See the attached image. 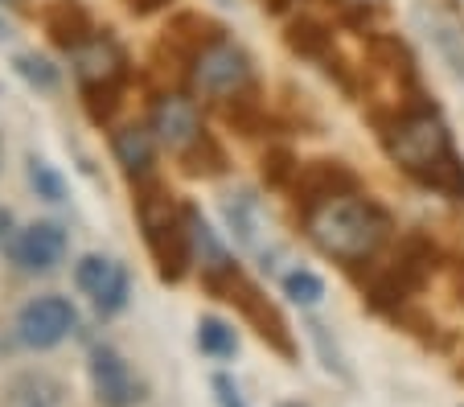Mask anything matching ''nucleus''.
Returning a JSON list of instances; mask_svg holds the SVG:
<instances>
[{
    "label": "nucleus",
    "mask_w": 464,
    "mask_h": 407,
    "mask_svg": "<svg viewBox=\"0 0 464 407\" xmlns=\"http://www.w3.org/2000/svg\"><path fill=\"white\" fill-rule=\"evenodd\" d=\"M386 149L399 165L411 173L415 181L440 189L444 198H464V165L456 160L452 141H448V128L436 111L420 107V111L403 115L399 124L386 136Z\"/></svg>",
    "instance_id": "nucleus-1"
},
{
    "label": "nucleus",
    "mask_w": 464,
    "mask_h": 407,
    "mask_svg": "<svg viewBox=\"0 0 464 407\" xmlns=\"http://www.w3.org/2000/svg\"><path fill=\"white\" fill-rule=\"evenodd\" d=\"M386 230H391L386 214L374 202H362L353 194H337L308 210V235H313V243L324 256L345 259V264H362V259L374 256L382 247Z\"/></svg>",
    "instance_id": "nucleus-2"
},
{
    "label": "nucleus",
    "mask_w": 464,
    "mask_h": 407,
    "mask_svg": "<svg viewBox=\"0 0 464 407\" xmlns=\"http://www.w3.org/2000/svg\"><path fill=\"white\" fill-rule=\"evenodd\" d=\"M140 227H144V243H149L160 276H165V280H181L193 259L189 210H177L173 198L152 189V194L140 198Z\"/></svg>",
    "instance_id": "nucleus-3"
},
{
    "label": "nucleus",
    "mask_w": 464,
    "mask_h": 407,
    "mask_svg": "<svg viewBox=\"0 0 464 407\" xmlns=\"http://www.w3.org/2000/svg\"><path fill=\"white\" fill-rule=\"evenodd\" d=\"M251 82V58L227 37H214L193 53V87L210 99H235Z\"/></svg>",
    "instance_id": "nucleus-4"
},
{
    "label": "nucleus",
    "mask_w": 464,
    "mask_h": 407,
    "mask_svg": "<svg viewBox=\"0 0 464 407\" xmlns=\"http://www.w3.org/2000/svg\"><path fill=\"white\" fill-rule=\"evenodd\" d=\"M74 325H79L74 305L58 293H45V296H34V301L17 313L13 334H17V342L25 345V350H53V345H62L74 334Z\"/></svg>",
    "instance_id": "nucleus-5"
},
{
    "label": "nucleus",
    "mask_w": 464,
    "mask_h": 407,
    "mask_svg": "<svg viewBox=\"0 0 464 407\" xmlns=\"http://www.w3.org/2000/svg\"><path fill=\"white\" fill-rule=\"evenodd\" d=\"M74 58V74L87 87V95H107L111 99L123 82V71H128V58L123 50L111 42V37H82L71 50Z\"/></svg>",
    "instance_id": "nucleus-6"
},
{
    "label": "nucleus",
    "mask_w": 464,
    "mask_h": 407,
    "mask_svg": "<svg viewBox=\"0 0 464 407\" xmlns=\"http://www.w3.org/2000/svg\"><path fill=\"white\" fill-rule=\"evenodd\" d=\"M66 247H71V239L58 222H29L9 239V264L25 276H45L66 259Z\"/></svg>",
    "instance_id": "nucleus-7"
},
{
    "label": "nucleus",
    "mask_w": 464,
    "mask_h": 407,
    "mask_svg": "<svg viewBox=\"0 0 464 407\" xmlns=\"http://www.w3.org/2000/svg\"><path fill=\"white\" fill-rule=\"evenodd\" d=\"M152 136H157V144H165L169 152H177V157H189V152L206 141L202 115H198L193 99H185V95H160L157 107H152Z\"/></svg>",
    "instance_id": "nucleus-8"
},
{
    "label": "nucleus",
    "mask_w": 464,
    "mask_h": 407,
    "mask_svg": "<svg viewBox=\"0 0 464 407\" xmlns=\"http://www.w3.org/2000/svg\"><path fill=\"white\" fill-rule=\"evenodd\" d=\"M74 284L91 296L99 317H115L128 305V267L107 256H87L74 267Z\"/></svg>",
    "instance_id": "nucleus-9"
},
{
    "label": "nucleus",
    "mask_w": 464,
    "mask_h": 407,
    "mask_svg": "<svg viewBox=\"0 0 464 407\" xmlns=\"http://www.w3.org/2000/svg\"><path fill=\"white\" fill-rule=\"evenodd\" d=\"M87 371H91V391H95V399L103 407H131L140 399V383H136L128 358L115 345H95Z\"/></svg>",
    "instance_id": "nucleus-10"
},
{
    "label": "nucleus",
    "mask_w": 464,
    "mask_h": 407,
    "mask_svg": "<svg viewBox=\"0 0 464 407\" xmlns=\"http://www.w3.org/2000/svg\"><path fill=\"white\" fill-rule=\"evenodd\" d=\"M0 407H66V391L45 371H21L0 387Z\"/></svg>",
    "instance_id": "nucleus-11"
},
{
    "label": "nucleus",
    "mask_w": 464,
    "mask_h": 407,
    "mask_svg": "<svg viewBox=\"0 0 464 407\" xmlns=\"http://www.w3.org/2000/svg\"><path fill=\"white\" fill-rule=\"evenodd\" d=\"M111 149H115V160L123 165V173L128 178H149L152 173V160H157V136L149 132V128H120V132L111 136Z\"/></svg>",
    "instance_id": "nucleus-12"
},
{
    "label": "nucleus",
    "mask_w": 464,
    "mask_h": 407,
    "mask_svg": "<svg viewBox=\"0 0 464 407\" xmlns=\"http://www.w3.org/2000/svg\"><path fill=\"white\" fill-rule=\"evenodd\" d=\"M353 186V178L345 173L342 165H308L304 173H300V194H304V202H313V206H321V202H329V198H337V194H345V189Z\"/></svg>",
    "instance_id": "nucleus-13"
},
{
    "label": "nucleus",
    "mask_w": 464,
    "mask_h": 407,
    "mask_svg": "<svg viewBox=\"0 0 464 407\" xmlns=\"http://www.w3.org/2000/svg\"><path fill=\"white\" fill-rule=\"evenodd\" d=\"M222 214H227V227L235 230V239L243 243V247H259V206H255L251 194H238V198H227L222 202Z\"/></svg>",
    "instance_id": "nucleus-14"
},
{
    "label": "nucleus",
    "mask_w": 464,
    "mask_h": 407,
    "mask_svg": "<svg viewBox=\"0 0 464 407\" xmlns=\"http://www.w3.org/2000/svg\"><path fill=\"white\" fill-rule=\"evenodd\" d=\"M420 21L428 25V37L440 45V53L448 58V66H452L456 74H464V37L456 34L452 21H444L440 13H431L428 17V9H420Z\"/></svg>",
    "instance_id": "nucleus-15"
},
{
    "label": "nucleus",
    "mask_w": 464,
    "mask_h": 407,
    "mask_svg": "<svg viewBox=\"0 0 464 407\" xmlns=\"http://www.w3.org/2000/svg\"><path fill=\"white\" fill-rule=\"evenodd\" d=\"M198 345L210 358H235V350H238L235 325H227L222 317H202L198 321Z\"/></svg>",
    "instance_id": "nucleus-16"
},
{
    "label": "nucleus",
    "mask_w": 464,
    "mask_h": 407,
    "mask_svg": "<svg viewBox=\"0 0 464 407\" xmlns=\"http://www.w3.org/2000/svg\"><path fill=\"white\" fill-rule=\"evenodd\" d=\"M50 29H53V37H58L66 50H74V45L87 37V13H82L74 0H62L58 9L50 13Z\"/></svg>",
    "instance_id": "nucleus-17"
},
{
    "label": "nucleus",
    "mask_w": 464,
    "mask_h": 407,
    "mask_svg": "<svg viewBox=\"0 0 464 407\" xmlns=\"http://www.w3.org/2000/svg\"><path fill=\"white\" fill-rule=\"evenodd\" d=\"M284 296L304 305V309H313V305L324 301V280L316 272H308V267H292V272L284 276Z\"/></svg>",
    "instance_id": "nucleus-18"
},
{
    "label": "nucleus",
    "mask_w": 464,
    "mask_h": 407,
    "mask_svg": "<svg viewBox=\"0 0 464 407\" xmlns=\"http://www.w3.org/2000/svg\"><path fill=\"white\" fill-rule=\"evenodd\" d=\"M29 186H34L37 198H45V202H62V198H66V181H62L50 160H42V157H29Z\"/></svg>",
    "instance_id": "nucleus-19"
},
{
    "label": "nucleus",
    "mask_w": 464,
    "mask_h": 407,
    "mask_svg": "<svg viewBox=\"0 0 464 407\" xmlns=\"http://www.w3.org/2000/svg\"><path fill=\"white\" fill-rule=\"evenodd\" d=\"M17 74L29 82V87H37V91H58V71H53L45 58H37V53H21V58H17Z\"/></svg>",
    "instance_id": "nucleus-20"
},
{
    "label": "nucleus",
    "mask_w": 464,
    "mask_h": 407,
    "mask_svg": "<svg viewBox=\"0 0 464 407\" xmlns=\"http://www.w3.org/2000/svg\"><path fill=\"white\" fill-rule=\"evenodd\" d=\"M214 391H218V403L222 407H246L243 395H238V387L227 379V374H218V379H214Z\"/></svg>",
    "instance_id": "nucleus-21"
},
{
    "label": "nucleus",
    "mask_w": 464,
    "mask_h": 407,
    "mask_svg": "<svg viewBox=\"0 0 464 407\" xmlns=\"http://www.w3.org/2000/svg\"><path fill=\"white\" fill-rule=\"evenodd\" d=\"M9 239H13V214L0 206V247H5Z\"/></svg>",
    "instance_id": "nucleus-22"
},
{
    "label": "nucleus",
    "mask_w": 464,
    "mask_h": 407,
    "mask_svg": "<svg viewBox=\"0 0 464 407\" xmlns=\"http://www.w3.org/2000/svg\"><path fill=\"white\" fill-rule=\"evenodd\" d=\"M128 5H131L136 13H152V9H160L165 0H128Z\"/></svg>",
    "instance_id": "nucleus-23"
},
{
    "label": "nucleus",
    "mask_w": 464,
    "mask_h": 407,
    "mask_svg": "<svg viewBox=\"0 0 464 407\" xmlns=\"http://www.w3.org/2000/svg\"><path fill=\"white\" fill-rule=\"evenodd\" d=\"M0 165H5V141H0Z\"/></svg>",
    "instance_id": "nucleus-24"
},
{
    "label": "nucleus",
    "mask_w": 464,
    "mask_h": 407,
    "mask_svg": "<svg viewBox=\"0 0 464 407\" xmlns=\"http://www.w3.org/2000/svg\"><path fill=\"white\" fill-rule=\"evenodd\" d=\"M5 34H9V29H5V25H0V37H5Z\"/></svg>",
    "instance_id": "nucleus-25"
},
{
    "label": "nucleus",
    "mask_w": 464,
    "mask_h": 407,
    "mask_svg": "<svg viewBox=\"0 0 464 407\" xmlns=\"http://www.w3.org/2000/svg\"><path fill=\"white\" fill-rule=\"evenodd\" d=\"M288 407H296V403H288Z\"/></svg>",
    "instance_id": "nucleus-26"
}]
</instances>
